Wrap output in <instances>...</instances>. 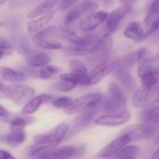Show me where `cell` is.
<instances>
[{
    "mask_svg": "<svg viewBox=\"0 0 159 159\" xmlns=\"http://www.w3.org/2000/svg\"><path fill=\"white\" fill-rule=\"evenodd\" d=\"M68 130V124L66 123H61L46 134H40L34 137L35 144L28 149L29 155L37 157L43 152L55 148L65 138Z\"/></svg>",
    "mask_w": 159,
    "mask_h": 159,
    "instance_id": "obj_1",
    "label": "cell"
},
{
    "mask_svg": "<svg viewBox=\"0 0 159 159\" xmlns=\"http://www.w3.org/2000/svg\"><path fill=\"white\" fill-rule=\"evenodd\" d=\"M127 97L120 86L115 82H110L104 98L103 108L110 112L124 111L127 107Z\"/></svg>",
    "mask_w": 159,
    "mask_h": 159,
    "instance_id": "obj_2",
    "label": "cell"
},
{
    "mask_svg": "<svg viewBox=\"0 0 159 159\" xmlns=\"http://www.w3.org/2000/svg\"><path fill=\"white\" fill-rule=\"evenodd\" d=\"M103 96L100 93H90L84 95L71 102L64 108V112L68 115H73L93 108L102 101Z\"/></svg>",
    "mask_w": 159,
    "mask_h": 159,
    "instance_id": "obj_3",
    "label": "cell"
},
{
    "mask_svg": "<svg viewBox=\"0 0 159 159\" xmlns=\"http://www.w3.org/2000/svg\"><path fill=\"white\" fill-rule=\"evenodd\" d=\"M2 92L7 99L17 105L26 103L35 95V89L33 87L25 85H5Z\"/></svg>",
    "mask_w": 159,
    "mask_h": 159,
    "instance_id": "obj_4",
    "label": "cell"
},
{
    "mask_svg": "<svg viewBox=\"0 0 159 159\" xmlns=\"http://www.w3.org/2000/svg\"><path fill=\"white\" fill-rule=\"evenodd\" d=\"M99 8L98 3L90 0H85L75 6L65 17V23L67 26L71 24L83 16L95 12Z\"/></svg>",
    "mask_w": 159,
    "mask_h": 159,
    "instance_id": "obj_5",
    "label": "cell"
},
{
    "mask_svg": "<svg viewBox=\"0 0 159 159\" xmlns=\"http://www.w3.org/2000/svg\"><path fill=\"white\" fill-rule=\"evenodd\" d=\"M156 127L152 124H140L130 126L124 130V134H127L131 141L148 139L156 132Z\"/></svg>",
    "mask_w": 159,
    "mask_h": 159,
    "instance_id": "obj_6",
    "label": "cell"
},
{
    "mask_svg": "<svg viewBox=\"0 0 159 159\" xmlns=\"http://www.w3.org/2000/svg\"><path fill=\"white\" fill-rule=\"evenodd\" d=\"M131 118V113L128 110H124L117 113L104 114L95 120V124L104 127H117L128 122Z\"/></svg>",
    "mask_w": 159,
    "mask_h": 159,
    "instance_id": "obj_7",
    "label": "cell"
},
{
    "mask_svg": "<svg viewBox=\"0 0 159 159\" xmlns=\"http://www.w3.org/2000/svg\"><path fill=\"white\" fill-rule=\"evenodd\" d=\"M138 74L141 85L147 88L158 87L159 71L158 68L150 65H142L138 67Z\"/></svg>",
    "mask_w": 159,
    "mask_h": 159,
    "instance_id": "obj_8",
    "label": "cell"
},
{
    "mask_svg": "<svg viewBox=\"0 0 159 159\" xmlns=\"http://www.w3.org/2000/svg\"><path fill=\"white\" fill-rule=\"evenodd\" d=\"M130 141V138L127 134H123L107 146L102 148L97 154L99 158H110L115 156L124 146L127 145Z\"/></svg>",
    "mask_w": 159,
    "mask_h": 159,
    "instance_id": "obj_9",
    "label": "cell"
},
{
    "mask_svg": "<svg viewBox=\"0 0 159 159\" xmlns=\"http://www.w3.org/2000/svg\"><path fill=\"white\" fill-rule=\"evenodd\" d=\"M157 88H147L143 85L138 89L132 98V106L135 109H142L147 107L155 98Z\"/></svg>",
    "mask_w": 159,
    "mask_h": 159,
    "instance_id": "obj_10",
    "label": "cell"
},
{
    "mask_svg": "<svg viewBox=\"0 0 159 159\" xmlns=\"http://www.w3.org/2000/svg\"><path fill=\"white\" fill-rule=\"evenodd\" d=\"M117 66L116 61H104L93 68L90 75H89L91 81V85L99 83L102 79L107 77L108 75L113 72Z\"/></svg>",
    "mask_w": 159,
    "mask_h": 159,
    "instance_id": "obj_11",
    "label": "cell"
},
{
    "mask_svg": "<svg viewBox=\"0 0 159 159\" xmlns=\"http://www.w3.org/2000/svg\"><path fill=\"white\" fill-rule=\"evenodd\" d=\"M109 13L104 11L93 12L82 19L79 23V29L84 32H89L106 22Z\"/></svg>",
    "mask_w": 159,
    "mask_h": 159,
    "instance_id": "obj_12",
    "label": "cell"
},
{
    "mask_svg": "<svg viewBox=\"0 0 159 159\" xmlns=\"http://www.w3.org/2000/svg\"><path fill=\"white\" fill-rule=\"evenodd\" d=\"M82 148L79 146H62L58 148H54L51 150L45 152L39 155L38 158H71L75 155H79L82 151Z\"/></svg>",
    "mask_w": 159,
    "mask_h": 159,
    "instance_id": "obj_13",
    "label": "cell"
},
{
    "mask_svg": "<svg viewBox=\"0 0 159 159\" xmlns=\"http://www.w3.org/2000/svg\"><path fill=\"white\" fill-rule=\"evenodd\" d=\"M130 6H122L112 11L108 15L107 20V28L110 33L114 32L120 22L130 12Z\"/></svg>",
    "mask_w": 159,
    "mask_h": 159,
    "instance_id": "obj_14",
    "label": "cell"
},
{
    "mask_svg": "<svg viewBox=\"0 0 159 159\" xmlns=\"http://www.w3.org/2000/svg\"><path fill=\"white\" fill-rule=\"evenodd\" d=\"M53 96L50 94H41L32 98L26 102L22 109V113L26 115H30L38 110L40 106L51 100Z\"/></svg>",
    "mask_w": 159,
    "mask_h": 159,
    "instance_id": "obj_15",
    "label": "cell"
},
{
    "mask_svg": "<svg viewBox=\"0 0 159 159\" xmlns=\"http://www.w3.org/2000/svg\"><path fill=\"white\" fill-rule=\"evenodd\" d=\"M54 14H55L54 10H51L50 12L42 15V16H40V18L28 22L27 25H26L28 34H34V33H36L37 31L46 27L54 18Z\"/></svg>",
    "mask_w": 159,
    "mask_h": 159,
    "instance_id": "obj_16",
    "label": "cell"
},
{
    "mask_svg": "<svg viewBox=\"0 0 159 159\" xmlns=\"http://www.w3.org/2000/svg\"><path fill=\"white\" fill-rule=\"evenodd\" d=\"M124 34L127 38L138 41L145 39L144 25L138 22H132L130 23L126 27Z\"/></svg>",
    "mask_w": 159,
    "mask_h": 159,
    "instance_id": "obj_17",
    "label": "cell"
},
{
    "mask_svg": "<svg viewBox=\"0 0 159 159\" xmlns=\"http://www.w3.org/2000/svg\"><path fill=\"white\" fill-rule=\"evenodd\" d=\"M26 62L32 67H42L51 62V58L46 53L34 52L26 55Z\"/></svg>",
    "mask_w": 159,
    "mask_h": 159,
    "instance_id": "obj_18",
    "label": "cell"
},
{
    "mask_svg": "<svg viewBox=\"0 0 159 159\" xmlns=\"http://www.w3.org/2000/svg\"><path fill=\"white\" fill-rule=\"evenodd\" d=\"M60 0H44L27 14L28 18H35L50 12Z\"/></svg>",
    "mask_w": 159,
    "mask_h": 159,
    "instance_id": "obj_19",
    "label": "cell"
},
{
    "mask_svg": "<svg viewBox=\"0 0 159 159\" xmlns=\"http://www.w3.org/2000/svg\"><path fill=\"white\" fill-rule=\"evenodd\" d=\"M11 132L5 137V141L12 145H17L23 143L26 140V135L24 128L10 127Z\"/></svg>",
    "mask_w": 159,
    "mask_h": 159,
    "instance_id": "obj_20",
    "label": "cell"
},
{
    "mask_svg": "<svg viewBox=\"0 0 159 159\" xmlns=\"http://www.w3.org/2000/svg\"><path fill=\"white\" fill-rule=\"evenodd\" d=\"M0 75L5 80L12 82H21L25 80V75L21 71L2 66L0 68Z\"/></svg>",
    "mask_w": 159,
    "mask_h": 159,
    "instance_id": "obj_21",
    "label": "cell"
},
{
    "mask_svg": "<svg viewBox=\"0 0 159 159\" xmlns=\"http://www.w3.org/2000/svg\"><path fill=\"white\" fill-rule=\"evenodd\" d=\"M60 79L72 82L76 85H80L83 86L91 85V81H90V77L89 75H80L75 74L72 72L65 73V74L61 75Z\"/></svg>",
    "mask_w": 159,
    "mask_h": 159,
    "instance_id": "obj_22",
    "label": "cell"
},
{
    "mask_svg": "<svg viewBox=\"0 0 159 159\" xmlns=\"http://www.w3.org/2000/svg\"><path fill=\"white\" fill-rule=\"evenodd\" d=\"M61 30L57 28V26H49L47 28H43L42 30L38 31V33L34 35L32 37L33 40L35 42L42 41V40H48V39L51 38L54 36H57L60 34Z\"/></svg>",
    "mask_w": 159,
    "mask_h": 159,
    "instance_id": "obj_23",
    "label": "cell"
},
{
    "mask_svg": "<svg viewBox=\"0 0 159 159\" xmlns=\"http://www.w3.org/2000/svg\"><path fill=\"white\" fill-rule=\"evenodd\" d=\"M113 37L110 34H105L101 38H99V47H98L97 51L95 54H97L99 57H102V56L106 55L110 51L112 46H113Z\"/></svg>",
    "mask_w": 159,
    "mask_h": 159,
    "instance_id": "obj_24",
    "label": "cell"
},
{
    "mask_svg": "<svg viewBox=\"0 0 159 159\" xmlns=\"http://www.w3.org/2000/svg\"><path fill=\"white\" fill-rule=\"evenodd\" d=\"M141 149L134 145L124 146L116 155V158H135L139 156Z\"/></svg>",
    "mask_w": 159,
    "mask_h": 159,
    "instance_id": "obj_25",
    "label": "cell"
},
{
    "mask_svg": "<svg viewBox=\"0 0 159 159\" xmlns=\"http://www.w3.org/2000/svg\"><path fill=\"white\" fill-rule=\"evenodd\" d=\"M59 35L61 38L70 42L72 44H79V43H83L85 40V38L81 37L75 31L68 29L61 30Z\"/></svg>",
    "mask_w": 159,
    "mask_h": 159,
    "instance_id": "obj_26",
    "label": "cell"
},
{
    "mask_svg": "<svg viewBox=\"0 0 159 159\" xmlns=\"http://www.w3.org/2000/svg\"><path fill=\"white\" fill-rule=\"evenodd\" d=\"M70 72L80 75H88V69L85 66V63L79 59H72L68 64Z\"/></svg>",
    "mask_w": 159,
    "mask_h": 159,
    "instance_id": "obj_27",
    "label": "cell"
},
{
    "mask_svg": "<svg viewBox=\"0 0 159 159\" xmlns=\"http://www.w3.org/2000/svg\"><path fill=\"white\" fill-rule=\"evenodd\" d=\"M60 71L61 69L58 67L48 64V65L42 67L40 73H39V75H40V79H43V80H49V79H53L57 74H59Z\"/></svg>",
    "mask_w": 159,
    "mask_h": 159,
    "instance_id": "obj_28",
    "label": "cell"
},
{
    "mask_svg": "<svg viewBox=\"0 0 159 159\" xmlns=\"http://www.w3.org/2000/svg\"><path fill=\"white\" fill-rule=\"evenodd\" d=\"M136 60L139 65H149L154 60V57L148 48H143L137 52Z\"/></svg>",
    "mask_w": 159,
    "mask_h": 159,
    "instance_id": "obj_29",
    "label": "cell"
},
{
    "mask_svg": "<svg viewBox=\"0 0 159 159\" xmlns=\"http://www.w3.org/2000/svg\"><path fill=\"white\" fill-rule=\"evenodd\" d=\"M158 16H159V0H155V1L152 2L150 8H149L148 12L147 15L144 20L143 25L144 26L147 25L151 20L155 19Z\"/></svg>",
    "mask_w": 159,
    "mask_h": 159,
    "instance_id": "obj_30",
    "label": "cell"
},
{
    "mask_svg": "<svg viewBox=\"0 0 159 159\" xmlns=\"http://www.w3.org/2000/svg\"><path fill=\"white\" fill-rule=\"evenodd\" d=\"M34 121V119L28 116H18L16 117L11 121L10 127H20L24 128L26 126L30 125Z\"/></svg>",
    "mask_w": 159,
    "mask_h": 159,
    "instance_id": "obj_31",
    "label": "cell"
},
{
    "mask_svg": "<svg viewBox=\"0 0 159 159\" xmlns=\"http://www.w3.org/2000/svg\"><path fill=\"white\" fill-rule=\"evenodd\" d=\"M37 44L40 48L47 50H60L62 48L61 43L56 40H50V39L37 42Z\"/></svg>",
    "mask_w": 159,
    "mask_h": 159,
    "instance_id": "obj_32",
    "label": "cell"
},
{
    "mask_svg": "<svg viewBox=\"0 0 159 159\" xmlns=\"http://www.w3.org/2000/svg\"><path fill=\"white\" fill-rule=\"evenodd\" d=\"M144 121L148 124H158L159 123V107L149 110L144 116Z\"/></svg>",
    "mask_w": 159,
    "mask_h": 159,
    "instance_id": "obj_33",
    "label": "cell"
},
{
    "mask_svg": "<svg viewBox=\"0 0 159 159\" xmlns=\"http://www.w3.org/2000/svg\"><path fill=\"white\" fill-rule=\"evenodd\" d=\"M159 30V16L151 20L144 27V37H148Z\"/></svg>",
    "mask_w": 159,
    "mask_h": 159,
    "instance_id": "obj_34",
    "label": "cell"
},
{
    "mask_svg": "<svg viewBox=\"0 0 159 159\" xmlns=\"http://www.w3.org/2000/svg\"><path fill=\"white\" fill-rule=\"evenodd\" d=\"M75 86V84L72 83V82L64 80V79H61L60 81H58V82H57L54 84V88L55 89L58 90V91L69 92L71 91V90H72Z\"/></svg>",
    "mask_w": 159,
    "mask_h": 159,
    "instance_id": "obj_35",
    "label": "cell"
},
{
    "mask_svg": "<svg viewBox=\"0 0 159 159\" xmlns=\"http://www.w3.org/2000/svg\"><path fill=\"white\" fill-rule=\"evenodd\" d=\"M13 53V48L8 41L1 40L0 41V54L2 57L11 55Z\"/></svg>",
    "mask_w": 159,
    "mask_h": 159,
    "instance_id": "obj_36",
    "label": "cell"
},
{
    "mask_svg": "<svg viewBox=\"0 0 159 159\" xmlns=\"http://www.w3.org/2000/svg\"><path fill=\"white\" fill-rule=\"evenodd\" d=\"M72 99L70 97H66V96H62V97H58L55 99L53 102V106L57 108H65L66 107L70 102H71Z\"/></svg>",
    "mask_w": 159,
    "mask_h": 159,
    "instance_id": "obj_37",
    "label": "cell"
},
{
    "mask_svg": "<svg viewBox=\"0 0 159 159\" xmlns=\"http://www.w3.org/2000/svg\"><path fill=\"white\" fill-rule=\"evenodd\" d=\"M79 0H61L60 4V8L63 10L69 9L70 7L74 6L78 2Z\"/></svg>",
    "mask_w": 159,
    "mask_h": 159,
    "instance_id": "obj_38",
    "label": "cell"
},
{
    "mask_svg": "<svg viewBox=\"0 0 159 159\" xmlns=\"http://www.w3.org/2000/svg\"><path fill=\"white\" fill-rule=\"evenodd\" d=\"M0 158L1 159H9L15 158L13 155H11L9 152L4 150H0Z\"/></svg>",
    "mask_w": 159,
    "mask_h": 159,
    "instance_id": "obj_39",
    "label": "cell"
},
{
    "mask_svg": "<svg viewBox=\"0 0 159 159\" xmlns=\"http://www.w3.org/2000/svg\"><path fill=\"white\" fill-rule=\"evenodd\" d=\"M9 116V112L7 111L4 107L0 105V117L2 118H6Z\"/></svg>",
    "mask_w": 159,
    "mask_h": 159,
    "instance_id": "obj_40",
    "label": "cell"
},
{
    "mask_svg": "<svg viewBox=\"0 0 159 159\" xmlns=\"http://www.w3.org/2000/svg\"><path fill=\"white\" fill-rule=\"evenodd\" d=\"M120 2L123 6H131L134 0H120Z\"/></svg>",
    "mask_w": 159,
    "mask_h": 159,
    "instance_id": "obj_41",
    "label": "cell"
},
{
    "mask_svg": "<svg viewBox=\"0 0 159 159\" xmlns=\"http://www.w3.org/2000/svg\"><path fill=\"white\" fill-rule=\"evenodd\" d=\"M152 158L153 159H158L159 158V148L155 152L153 155L152 156Z\"/></svg>",
    "mask_w": 159,
    "mask_h": 159,
    "instance_id": "obj_42",
    "label": "cell"
},
{
    "mask_svg": "<svg viewBox=\"0 0 159 159\" xmlns=\"http://www.w3.org/2000/svg\"><path fill=\"white\" fill-rule=\"evenodd\" d=\"M155 102H159V86H158V94H157L156 97H155Z\"/></svg>",
    "mask_w": 159,
    "mask_h": 159,
    "instance_id": "obj_43",
    "label": "cell"
},
{
    "mask_svg": "<svg viewBox=\"0 0 159 159\" xmlns=\"http://www.w3.org/2000/svg\"><path fill=\"white\" fill-rule=\"evenodd\" d=\"M7 1H8V0H0V6L5 4L6 2H7Z\"/></svg>",
    "mask_w": 159,
    "mask_h": 159,
    "instance_id": "obj_44",
    "label": "cell"
},
{
    "mask_svg": "<svg viewBox=\"0 0 159 159\" xmlns=\"http://www.w3.org/2000/svg\"><path fill=\"white\" fill-rule=\"evenodd\" d=\"M4 87H5V85H3L2 83H1V82H0V92L2 91L3 89H4Z\"/></svg>",
    "mask_w": 159,
    "mask_h": 159,
    "instance_id": "obj_45",
    "label": "cell"
},
{
    "mask_svg": "<svg viewBox=\"0 0 159 159\" xmlns=\"http://www.w3.org/2000/svg\"><path fill=\"white\" fill-rule=\"evenodd\" d=\"M156 144H159V133H158V138H157V139H156Z\"/></svg>",
    "mask_w": 159,
    "mask_h": 159,
    "instance_id": "obj_46",
    "label": "cell"
},
{
    "mask_svg": "<svg viewBox=\"0 0 159 159\" xmlns=\"http://www.w3.org/2000/svg\"><path fill=\"white\" fill-rule=\"evenodd\" d=\"M5 25V23H3V22H0V27H2V26H3Z\"/></svg>",
    "mask_w": 159,
    "mask_h": 159,
    "instance_id": "obj_47",
    "label": "cell"
},
{
    "mask_svg": "<svg viewBox=\"0 0 159 159\" xmlns=\"http://www.w3.org/2000/svg\"><path fill=\"white\" fill-rule=\"evenodd\" d=\"M152 2H153V1H155V0H152Z\"/></svg>",
    "mask_w": 159,
    "mask_h": 159,
    "instance_id": "obj_48",
    "label": "cell"
}]
</instances>
